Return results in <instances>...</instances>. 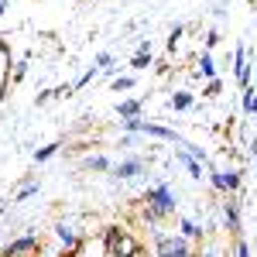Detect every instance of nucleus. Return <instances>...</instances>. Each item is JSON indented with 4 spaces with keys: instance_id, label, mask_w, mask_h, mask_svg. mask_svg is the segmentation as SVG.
Returning a JSON list of instances; mask_svg holds the SVG:
<instances>
[{
    "instance_id": "f257e3e1",
    "label": "nucleus",
    "mask_w": 257,
    "mask_h": 257,
    "mask_svg": "<svg viewBox=\"0 0 257 257\" xmlns=\"http://www.w3.org/2000/svg\"><path fill=\"white\" fill-rule=\"evenodd\" d=\"M172 209H175V196H172V189H168V185H158V189H151V192H148V209H144V216L151 219V223L161 219L165 213H172Z\"/></svg>"
},
{
    "instance_id": "f03ea898",
    "label": "nucleus",
    "mask_w": 257,
    "mask_h": 257,
    "mask_svg": "<svg viewBox=\"0 0 257 257\" xmlns=\"http://www.w3.org/2000/svg\"><path fill=\"white\" fill-rule=\"evenodd\" d=\"M158 250H161V257H189L185 240H158Z\"/></svg>"
},
{
    "instance_id": "7ed1b4c3",
    "label": "nucleus",
    "mask_w": 257,
    "mask_h": 257,
    "mask_svg": "<svg viewBox=\"0 0 257 257\" xmlns=\"http://www.w3.org/2000/svg\"><path fill=\"white\" fill-rule=\"evenodd\" d=\"M35 247V237H24V240H18V243H11L7 250H4V257H14V254H24V250H31Z\"/></svg>"
},
{
    "instance_id": "20e7f679",
    "label": "nucleus",
    "mask_w": 257,
    "mask_h": 257,
    "mask_svg": "<svg viewBox=\"0 0 257 257\" xmlns=\"http://www.w3.org/2000/svg\"><path fill=\"white\" fill-rule=\"evenodd\" d=\"M213 182H216V189H237L240 178H237V172H219Z\"/></svg>"
},
{
    "instance_id": "39448f33",
    "label": "nucleus",
    "mask_w": 257,
    "mask_h": 257,
    "mask_svg": "<svg viewBox=\"0 0 257 257\" xmlns=\"http://www.w3.org/2000/svg\"><path fill=\"white\" fill-rule=\"evenodd\" d=\"M226 223H230V230H240V213H237V202L233 199L226 202Z\"/></svg>"
},
{
    "instance_id": "423d86ee",
    "label": "nucleus",
    "mask_w": 257,
    "mask_h": 257,
    "mask_svg": "<svg viewBox=\"0 0 257 257\" xmlns=\"http://www.w3.org/2000/svg\"><path fill=\"white\" fill-rule=\"evenodd\" d=\"M138 172H141V161H123V165L117 168L120 178H131V175H138Z\"/></svg>"
},
{
    "instance_id": "0eeeda50",
    "label": "nucleus",
    "mask_w": 257,
    "mask_h": 257,
    "mask_svg": "<svg viewBox=\"0 0 257 257\" xmlns=\"http://www.w3.org/2000/svg\"><path fill=\"white\" fill-rule=\"evenodd\" d=\"M247 76H250V65L243 62V48H240V52H237V79L247 82Z\"/></svg>"
},
{
    "instance_id": "6e6552de",
    "label": "nucleus",
    "mask_w": 257,
    "mask_h": 257,
    "mask_svg": "<svg viewBox=\"0 0 257 257\" xmlns=\"http://www.w3.org/2000/svg\"><path fill=\"white\" fill-rule=\"evenodd\" d=\"M138 110H141L138 99H127V103H120V117H138Z\"/></svg>"
},
{
    "instance_id": "1a4fd4ad",
    "label": "nucleus",
    "mask_w": 257,
    "mask_h": 257,
    "mask_svg": "<svg viewBox=\"0 0 257 257\" xmlns=\"http://www.w3.org/2000/svg\"><path fill=\"white\" fill-rule=\"evenodd\" d=\"M148 62H151V48H148V45H141L138 59H134V69H148Z\"/></svg>"
},
{
    "instance_id": "9d476101",
    "label": "nucleus",
    "mask_w": 257,
    "mask_h": 257,
    "mask_svg": "<svg viewBox=\"0 0 257 257\" xmlns=\"http://www.w3.org/2000/svg\"><path fill=\"white\" fill-rule=\"evenodd\" d=\"M202 76H209V79L216 76V65H213V59H209V55H202Z\"/></svg>"
},
{
    "instance_id": "9b49d317",
    "label": "nucleus",
    "mask_w": 257,
    "mask_h": 257,
    "mask_svg": "<svg viewBox=\"0 0 257 257\" xmlns=\"http://www.w3.org/2000/svg\"><path fill=\"white\" fill-rule=\"evenodd\" d=\"M189 103H192V96H185V93H178V96L172 99V106H175V110H185Z\"/></svg>"
},
{
    "instance_id": "f8f14e48",
    "label": "nucleus",
    "mask_w": 257,
    "mask_h": 257,
    "mask_svg": "<svg viewBox=\"0 0 257 257\" xmlns=\"http://www.w3.org/2000/svg\"><path fill=\"white\" fill-rule=\"evenodd\" d=\"M182 161L189 165V172H192V175H202V168H199V161H196V158H189V155H182Z\"/></svg>"
},
{
    "instance_id": "ddd939ff",
    "label": "nucleus",
    "mask_w": 257,
    "mask_h": 257,
    "mask_svg": "<svg viewBox=\"0 0 257 257\" xmlns=\"http://www.w3.org/2000/svg\"><path fill=\"white\" fill-rule=\"evenodd\" d=\"M243 106H247V113H257V96H254V93L243 96Z\"/></svg>"
},
{
    "instance_id": "4468645a",
    "label": "nucleus",
    "mask_w": 257,
    "mask_h": 257,
    "mask_svg": "<svg viewBox=\"0 0 257 257\" xmlns=\"http://www.w3.org/2000/svg\"><path fill=\"white\" fill-rule=\"evenodd\" d=\"M59 237H62V243H76V233L65 230V226H59Z\"/></svg>"
},
{
    "instance_id": "2eb2a0df",
    "label": "nucleus",
    "mask_w": 257,
    "mask_h": 257,
    "mask_svg": "<svg viewBox=\"0 0 257 257\" xmlns=\"http://www.w3.org/2000/svg\"><path fill=\"white\" fill-rule=\"evenodd\" d=\"M86 165H89V168H110V161H106V158H89Z\"/></svg>"
},
{
    "instance_id": "dca6fc26",
    "label": "nucleus",
    "mask_w": 257,
    "mask_h": 257,
    "mask_svg": "<svg viewBox=\"0 0 257 257\" xmlns=\"http://www.w3.org/2000/svg\"><path fill=\"white\" fill-rule=\"evenodd\" d=\"M35 192H38V185L31 182V185H24V189H21V196H18V199H28V196H35Z\"/></svg>"
},
{
    "instance_id": "f3484780",
    "label": "nucleus",
    "mask_w": 257,
    "mask_h": 257,
    "mask_svg": "<svg viewBox=\"0 0 257 257\" xmlns=\"http://www.w3.org/2000/svg\"><path fill=\"white\" fill-rule=\"evenodd\" d=\"M182 230H185L189 237H196V233H199V230H196V223H192V219H185V223H182Z\"/></svg>"
},
{
    "instance_id": "a211bd4d",
    "label": "nucleus",
    "mask_w": 257,
    "mask_h": 257,
    "mask_svg": "<svg viewBox=\"0 0 257 257\" xmlns=\"http://www.w3.org/2000/svg\"><path fill=\"white\" fill-rule=\"evenodd\" d=\"M237 257H250V250H247V243H237Z\"/></svg>"
}]
</instances>
